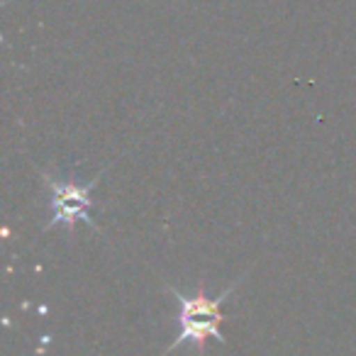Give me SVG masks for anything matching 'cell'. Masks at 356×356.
Segmentation results:
<instances>
[{"label":"cell","mask_w":356,"mask_h":356,"mask_svg":"<svg viewBox=\"0 0 356 356\" xmlns=\"http://www.w3.org/2000/svg\"><path fill=\"white\" fill-rule=\"evenodd\" d=\"M247 278V273L237 278L234 283H229L220 296H208L205 291V283H200L193 293H184L178 288L163 283V291L173 298V302L178 305V334L171 344L163 349L161 356H168L178 349V346L191 344L198 356H205V346L208 339H215L220 344H225V337L220 334V325H222L225 315H222V302L237 291L239 283Z\"/></svg>","instance_id":"1"},{"label":"cell","mask_w":356,"mask_h":356,"mask_svg":"<svg viewBox=\"0 0 356 356\" xmlns=\"http://www.w3.org/2000/svg\"><path fill=\"white\" fill-rule=\"evenodd\" d=\"M105 171H108V166H105L103 171H98V176L90 178L88 184L61 181V178L51 176V173L40 171L44 186L51 191V200H49L51 220L44 225V227H42V232H49L51 227L61 225V227H66L69 237H74V229H76V225H79V222H86L90 229L100 232L98 222H93V218H88V210L95 205V200H93V195H90V193H93V188L100 184V178H103Z\"/></svg>","instance_id":"2"}]
</instances>
